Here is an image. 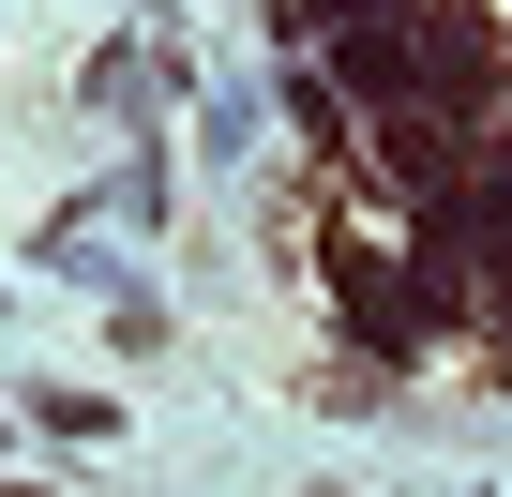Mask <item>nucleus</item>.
Instances as JSON below:
<instances>
[{
	"mask_svg": "<svg viewBox=\"0 0 512 497\" xmlns=\"http://www.w3.org/2000/svg\"><path fill=\"white\" fill-rule=\"evenodd\" d=\"M497 211H512V151H497Z\"/></svg>",
	"mask_w": 512,
	"mask_h": 497,
	"instance_id": "2",
	"label": "nucleus"
},
{
	"mask_svg": "<svg viewBox=\"0 0 512 497\" xmlns=\"http://www.w3.org/2000/svg\"><path fill=\"white\" fill-rule=\"evenodd\" d=\"M0 497H31V482H0Z\"/></svg>",
	"mask_w": 512,
	"mask_h": 497,
	"instance_id": "3",
	"label": "nucleus"
},
{
	"mask_svg": "<svg viewBox=\"0 0 512 497\" xmlns=\"http://www.w3.org/2000/svg\"><path fill=\"white\" fill-rule=\"evenodd\" d=\"M31 422H61V437H121V407H106V392H46V377H31Z\"/></svg>",
	"mask_w": 512,
	"mask_h": 497,
	"instance_id": "1",
	"label": "nucleus"
}]
</instances>
